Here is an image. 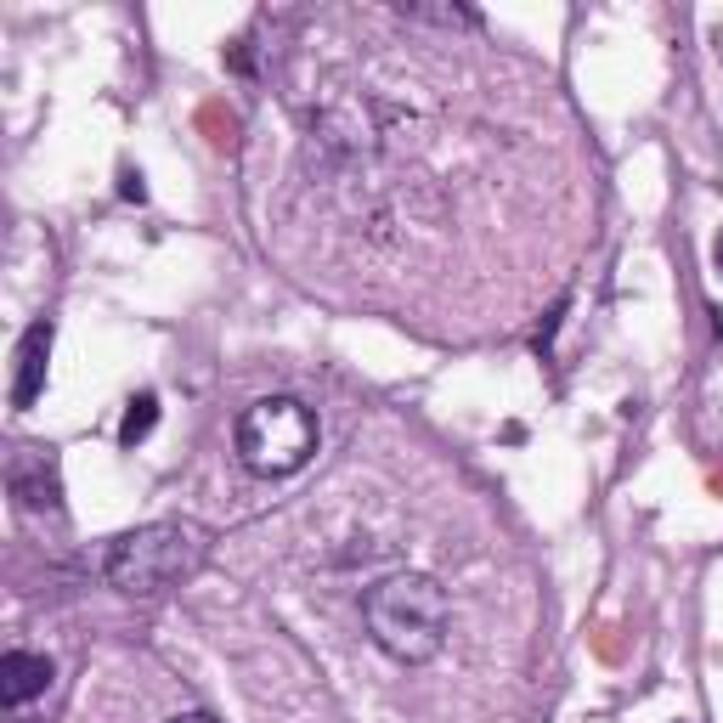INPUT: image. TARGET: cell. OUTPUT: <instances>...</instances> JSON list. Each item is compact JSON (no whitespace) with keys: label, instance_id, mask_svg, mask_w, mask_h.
<instances>
[{"label":"cell","instance_id":"obj_1","mask_svg":"<svg viewBox=\"0 0 723 723\" xmlns=\"http://www.w3.org/2000/svg\"><path fill=\"white\" fill-rule=\"evenodd\" d=\"M362 621H368V639L391 661L418 667V661L442 656L447 628H453V605H447V588L436 576L396 571L362 594Z\"/></svg>","mask_w":723,"mask_h":723},{"label":"cell","instance_id":"obj_2","mask_svg":"<svg viewBox=\"0 0 723 723\" xmlns=\"http://www.w3.org/2000/svg\"><path fill=\"white\" fill-rule=\"evenodd\" d=\"M204 549H210V538L199 532V525L159 520V525H141V532L114 538L103 549V560H96V571L125 594H159V588H170V583L199 571Z\"/></svg>","mask_w":723,"mask_h":723},{"label":"cell","instance_id":"obj_3","mask_svg":"<svg viewBox=\"0 0 723 723\" xmlns=\"http://www.w3.org/2000/svg\"><path fill=\"white\" fill-rule=\"evenodd\" d=\"M322 424L300 396H261L237 418V458L255 475H295L311 464Z\"/></svg>","mask_w":723,"mask_h":723},{"label":"cell","instance_id":"obj_4","mask_svg":"<svg viewBox=\"0 0 723 723\" xmlns=\"http://www.w3.org/2000/svg\"><path fill=\"white\" fill-rule=\"evenodd\" d=\"M45 362H52V322H34L18 345V373H12V407L29 413L45 391Z\"/></svg>","mask_w":723,"mask_h":723},{"label":"cell","instance_id":"obj_5","mask_svg":"<svg viewBox=\"0 0 723 723\" xmlns=\"http://www.w3.org/2000/svg\"><path fill=\"white\" fill-rule=\"evenodd\" d=\"M45 684H52V661L34 656V650H7L0 656V701L7 706H23L34 695H45Z\"/></svg>","mask_w":723,"mask_h":723},{"label":"cell","instance_id":"obj_6","mask_svg":"<svg viewBox=\"0 0 723 723\" xmlns=\"http://www.w3.org/2000/svg\"><path fill=\"white\" fill-rule=\"evenodd\" d=\"M153 424H159V396L141 391V396L125 407V418H119V447H141V442L153 436Z\"/></svg>","mask_w":723,"mask_h":723},{"label":"cell","instance_id":"obj_7","mask_svg":"<svg viewBox=\"0 0 723 723\" xmlns=\"http://www.w3.org/2000/svg\"><path fill=\"white\" fill-rule=\"evenodd\" d=\"M119 199H125V204H148V181H141V170H125V176H119Z\"/></svg>","mask_w":723,"mask_h":723},{"label":"cell","instance_id":"obj_8","mask_svg":"<svg viewBox=\"0 0 723 723\" xmlns=\"http://www.w3.org/2000/svg\"><path fill=\"white\" fill-rule=\"evenodd\" d=\"M170 723H215L210 712H181V717H170Z\"/></svg>","mask_w":723,"mask_h":723},{"label":"cell","instance_id":"obj_9","mask_svg":"<svg viewBox=\"0 0 723 723\" xmlns=\"http://www.w3.org/2000/svg\"><path fill=\"white\" fill-rule=\"evenodd\" d=\"M712 266L723 272V232H717V244H712Z\"/></svg>","mask_w":723,"mask_h":723}]
</instances>
